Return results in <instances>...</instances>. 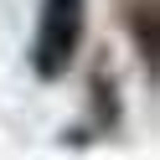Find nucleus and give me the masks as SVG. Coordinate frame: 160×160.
Returning a JSON list of instances; mask_svg holds the SVG:
<instances>
[{"mask_svg":"<svg viewBox=\"0 0 160 160\" xmlns=\"http://www.w3.org/2000/svg\"><path fill=\"white\" fill-rule=\"evenodd\" d=\"M83 42V0H47L42 5V31H36V72L42 78H62L67 62L78 57Z\"/></svg>","mask_w":160,"mask_h":160,"instance_id":"obj_1","label":"nucleus"}]
</instances>
